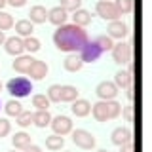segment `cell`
<instances>
[{
  "instance_id": "6da1fadb",
  "label": "cell",
  "mask_w": 152,
  "mask_h": 152,
  "mask_svg": "<svg viewBox=\"0 0 152 152\" xmlns=\"http://www.w3.org/2000/svg\"><path fill=\"white\" fill-rule=\"evenodd\" d=\"M88 40H89V36L84 31V27H78L74 23H70V25L65 23V25L57 27V31L53 32L55 48L59 51H66V53H78Z\"/></svg>"
},
{
  "instance_id": "7a4b0ae2",
  "label": "cell",
  "mask_w": 152,
  "mask_h": 152,
  "mask_svg": "<svg viewBox=\"0 0 152 152\" xmlns=\"http://www.w3.org/2000/svg\"><path fill=\"white\" fill-rule=\"evenodd\" d=\"M6 89H8V93L12 95V97L23 99V97H28V95H31L32 82L28 78H25V76H15V78H12L6 84Z\"/></svg>"
},
{
  "instance_id": "3957f363",
  "label": "cell",
  "mask_w": 152,
  "mask_h": 152,
  "mask_svg": "<svg viewBox=\"0 0 152 152\" xmlns=\"http://www.w3.org/2000/svg\"><path fill=\"white\" fill-rule=\"evenodd\" d=\"M110 53H112L114 63H118V65H129V61H131V46L127 44V42H122L120 40L118 44L112 46Z\"/></svg>"
},
{
  "instance_id": "277c9868",
  "label": "cell",
  "mask_w": 152,
  "mask_h": 152,
  "mask_svg": "<svg viewBox=\"0 0 152 152\" xmlns=\"http://www.w3.org/2000/svg\"><path fill=\"white\" fill-rule=\"evenodd\" d=\"M95 12H97V15H101L103 19H107V21H116V19H120V12H118L116 4L110 2V0H99L97 6H95Z\"/></svg>"
},
{
  "instance_id": "5b68a950",
  "label": "cell",
  "mask_w": 152,
  "mask_h": 152,
  "mask_svg": "<svg viewBox=\"0 0 152 152\" xmlns=\"http://www.w3.org/2000/svg\"><path fill=\"white\" fill-rule=\"evenodd\" d=\"M70 133H72V142L82 150H91L95 146V137L88 129H72Z\"/></svg>"
},
{
  "instance_id": "8992f818",
  "label": "cell",
  "mask_w": 152,
  "mask_h": 152,
  "mask_svg": "<svg viewBox=\"0 0 152 152\" xmlns=\"http://www.w3.org/2000/svg\"><path fill=\"white\" fill-rule=\"evenodd\" d=\"M78 55H80V59H82V63H95V61H99V57L103 55V51L99 50V46L95 44L93 40H88L86 46L78 51Z\"/></svg>"
},
{
  "instance_id": "52a82bcc",
  "label": "cell",
  "mask_w": 152,
  "mask_h": 152,
  "mask_svg": "<svg viewBox=\"0 0 152 152\" xmlns=\"http://www.w3.org/2000/svg\"><path fill=\"white\" fill-rule=\"evenodd\" d=\"M50 126H51V129H53L55 135H61V137L69 135V133L72 131V120H70L69 116H63V114H59V116L51 118Z\"/></svg>"
},
{
  "instance_id": "ba28073f",
  "label": "cell",
  "mask_w": 152,
  "mask_h": 152,
  "mask_svg": "<svg viewBox=\"0 0 152 152\" xmlns=\"http://www.w3.org/2000/svg\"><path fill=\"white\" fill-rule=\"evenodd\" d=\"M95 93H97V97L101 99V101H112V99H116V95H118V88H116L114 82L103 80V82L97 84Z\"/></svg>"
},
{
  "instance_id": "9c48e42d",
  "label": "cell",
  "mask_w": 152,
  "mask_h": 152,
  "mask_svg": "<svg viewBox=\"0 0 152 152\" xmlns=\"http://www.w3.org/2000/svg\"><path fill=\"white\" fill-rule=\"evenodd\" d=\"M4 50H6V53L13 55V57L23 55V51H25L23 38L21 36H10V38H6V40H4Z\"/></svg>"
},
{
  "instance_id": "30bf717a",
  "label": "cell",
  "mask_w": 152,
  "mask_h": 152,
  "mask_svg": "<svg viewBox=\"0 0 152 152\" xmlns=\"http://www.w3.org/2000/svg\"><path fill=\"white\" fill-rule=\"evenodd\" d=\"M127 34H129V27H127L126 23H122L120 19H116V21H110V23H108V27H107V36L122 40V38H126Z\"/></svg>"
},
{
  "instance_id": "8fae6325",
  "label": "cell",
  "mask_w": 152,
  "mask_h": 152,
  "mask_svg": "<svg viewBox=\"0 0 152 152\" xmlns=\"http://www.w3.org/2000/svg\"><path fill=\"white\" fill-rule=\"evenodd\" d=\"M66 19H69V12H65L61 6H55V8L48 10V21H50L51 25L61 27V25L66 23Z\"/></svg>"
},
{
  "instance_id": "7c38bea8",
  "label": "cell",
  "mask_w": 152,
  "mask_h": 152,
  "mask_svg": "<svg viewBox=\"0 0 152 152\" xmlns=\"http://www.w3.org/2000/svg\"><path fill=\"white\" fill-rule=\"evenodd\" d=\"M48 65L44 63V61H40V59H34L32 61V65H31V69H28V76H31L32 80H44L46 76H48Z\"/></svg>"
},
{
  "instance_id": "4fadbf2b",
  "label": "cell",
  "mask_w": 152,
  "mask_h": 152,
  "mask_svg": "<svg viewBox=\"0 0 152 152\" xmlns=\"http://www.w3.org/2000/svg\"><path fill=\"white\" fill-rule=\"evenodd\" d=\"M110 141H112V145H116V146H122V145H126V142H129L131 141L129 127H116V129H112Z\"/></svg>"
},
{
  "instance_id": "5bb4252c",
  "label": "cell",
  "mask_w": 152,
  "mask_h": 152,
  "mask_svg": "<svg viewBox=\"0 0 152 152\" xmlns=\"http://www.w3.org/2000/svg\"><path fill=\"white\" fill-rule=\"evenodd\" d=\"M70 110H72V114L76 118H86L89 112H91V103L86 101V99H76V101H72V107H70Z\"/></svg>"
},
{
  "instance_id": "9a60e30c",
  "label": "cell",
  "mask_w": 152,
  "mask_h": 152,
  "mask_svg": "<svg viewBox=\"0 0 152 152\" xmlns=\"http://www.w3.org/2000/svg\"><path fill=\"white\" fill-rule=\"evenodd\" d=\"M48 19V10L44 6H32L31 12H28V21L32 23V25H42V23H46Z\"/></svg>"
},
{
  "instance_id": "2e32d148",
  "label": "cell",
  "mask_w": 152,
  "mask_h": 152,
  "mask_svg": "<svg viewBox=\"0 0 152 152\" xmlns=\"http://www.w3.org/2000/svg\"><path fill=\"white\" fill-rule=\"evenodd\" d=\"M32 57H31V53L28 55H19V57H15V61H13V70L15 72H19V74H27L28 72V69H31V65H32Z\"/></svg>"
},
{
  "instance_id": "e0dca14e",
  "label": "cell",
  "mask_w": 152,
  "mask_h": 152,
  "mask_svg": "<svg viewBox=\"0 0 152 152\" xmlns=\"http://www.w3.org/2000/svg\"><path fill=\"white\" fill-rule=\"evenodd\" d=\"M63 66H65L66 72H78V70L84 66V63H82V59H80L78 53H69L66 59L63 61Z\"/></svg>"
},
{
  "instance_id": "ac0fdd59",
  "label": "cell",
  "mask_w": 152,
  "mask_h": 152,
  "mask_svg": "<svg viewBox=\"0 0 152 152\" xmlns=\"http://www.w3.org/2000/svg\"><path fill=\"white\" fill-rule=\"evenodd\" d=\"M12 145H13V148H17V150H23V148H27L28 145H32V139H31V135L25 131H19L13 135V139H12Z\"/></svg>"
},
{
  "instance_id": "d6986e66",
  "label": "cell",
  "mask_w": 152,
  "mask_h": 152,
  "mask_svg": "<svg viewBox=\"0 0 152 152\" xmlns=\"http://www.w3.org/2000/svg\"><path fill=\"white\" fill-rule=\"evenodd\" d=\"M80 97V91L76 86H61V101L63 103H72Z\"/></svg>"
},
{
  "instance_id": "ffe728a7",
  "label": "cell",
  "mask_w": 152,
  "mask_h": 152,
  "mask_svg": "<svg viewBox=\"0 0 152 152\" xmlns=\"http://www.w3.org/2000/svg\"><path fill=\"white\" fill-rule=\"evenodd\" d=\"M114 84H116L118 89H126L131 86V72L129 70H118L114 74Z\"/></svg>"
},
{
  "instance_id": "44dd1931",
  "label": "cell",
  "mask_w": 152,
  "mask_h": 152,
  "mask_svg": "<svg viewBox=\"0 0 152 152\" xmlns=\"http://www.w3.org/2000/svg\"><path fill=\"white\" fill-rule=\"evenodd\" d=\"M15 25V32H17V36H23V38H27V36H32V31H34V25H32L28 19H21V21H17V23H13Z\"/></svg>"
},
{
  "instance_id": "7402d4cb",
  "label": "cell",
  "mask_w": 152,
  "mask_h": 152,
  "mask_svg": "<svg viewBox=\"0 0 152 152\" xmlns=\"http://www.w3.org/2000/svg\"><path fill=\"white\" fill-rule=\"evenodd\" d=\"M91 114L97 122H107L108 120V114H107V101H99L91 104Z\"/></svg>"
},
{
  "instance_id": "603a6c76",
  "label": "cell",
  "mask_w": 152,
  "mask_h": 152,
  "mask_svg": "<svg viewBox=\"0 0 152 152\" xmlns=\"http://www.w3.org/2000/svg\"><path fill=\"white\" fill-rule=\"evenodd\" d=\"M72 23L78 27H88L89 23H91V13L88 12V10H76L74 15H72Z\"/></svg>"
},
{
  "instance_id": "cb8c5ba5",
  "label": "cell",
  "mask_w": 152,
  "mask_h": 152,
  "mask_svg": "<svg viewBox=\"0 0 152 152\" xmlns=\"http://www.w3.org/2000/svg\"><path fill=\"white\" fill-rule=\"evenodd\" d=\"M50 122H51V114L48 110L32 112V124H34L36 127H46V126H50Z\"/></svg>"
},
{
  "instance_id": "d4e9b609",
  "label": "cell",
  "mask_w": 152,
  "mask_h": 152,
  "mask_svg": "<svg viewBox=\"0 0 152 152\" xmlns=\"http://www.w3.org/2000/svg\"><path fill=\"white\" fill-rule=\"evenodd\" d=\"M65 146V139L61 135H50V137H46V148L48 150H51V152H57V150H61Z\"/></svg>"
},
{
  "instance_id": "484cf974",
  "label": "cell",
  "mask_w": 152,
  "mask_h": 152,
  "mask_svg": "<svg viewBox=\"0 0 152 152\" xmlns=\"http://www.w3.org/2000/svg\"><path fill=\"white\" fill-rule=\"evenodd\" d=\"M4 110H6V114L8 116H13V118H17L19 114L23 112V104L19 103V101H15V99H10V101L4 104Z\"/></svg>"
},
{
  "instance_id": "4316f807",
  "label": "cell",
  "mask_w": 152,
  "mask_h": 152,
  "mask_svg": "<svg viewBox=\"0 0 152 152\" xmlns=\"http://www.w3.org/2000/svg\"><path fill=\"white\" fill-rule=\"evenodd\" d=\"M50 99H48V95L44 93H36L34 97H32V107L36 108V110H48V107H50Z\"/></svg>"
},
{
  "instance_id": "83f0119b",
  "label": "cell",
  "mask_w": 152,
  "mask_h": 152,
  "mask_svg": "<svg viewBox=\"0 0 152 152\" xmlns=\"http://www.w3.org/2000/svg\"><path fill=\"white\" fill-rule=\"evenodd\" d=\"M23 46H25V51H28V53H36V51H40V40L34 36H27V38H23Z\"/></svg>"
},
{
  "instance_id": "f1b7e54d",
  "label": "cell",
  "mask_w": 152,
  "mask_h": 152,
  "mask_svg": "<svg viewBox=\"0 0 152 152\" xmlns=\"http://www.w3.org/2000/svg\"><path fill=\"white\" fill-rule=\"evenodd\" d=\"M93 42L99 46V50H101L103 53H104V51H110V50H112V46H114L112 38H110V36H107V34H99Z\"/></svg>"
},
{
  "instance_id": "f546056e",
  "label": "cell",
  "mask_w": 152,
  "mask_h": 152,
  "mask_svg": "<svg viewBox=\"0 0 152 152\" xmlns=\"http://www.w3.org/2000/svg\"><path fill=\"white\" fill-rule=\"evenodd\" d=\"M122 112V104L116 101V99H112V101H107V114H108V120H114V118H118Z\"/></svg>"
},
{
  "instance_id": "4dcf8cb0",
  "label": "cell",
  "mask_w": 152,
  "mask_h": 152,
  "mask_svg": "<svg viewBox=\"0 0 152 152\" xmlns=\"http://www.w3.org/2000/svg\"><path fill=\"white\" fill-rule=\"evenodd\" d=\"M13 27V17L10 15L8 12H2L0 10V31H10V28Z\"/></svg>"
},
{
  "instance_id": "1f68e13d",
  "label": "cell",
  "mask_w": 152,
  "mask_h": 152,
  "mask_svg": "<svg viewBox=\"0 0 152 152\" xmlns=\"http://www.w3.org/2000/svg\"><path fill=\"white\" fill-rule=\"evenodd\" d=\"M48 99H50V103H61V86L59 84H53L48 88Z\"/></svg>"
},
{
  "instance_id": "d6a6232c",
  "label": "cell",
  "mask_w": 152,
  "mask_h": 152,
  "mask_svg": "<svg viewBox=\"0 0 152 152\" xmlns=\"http://www.w3.org/2000/svg\"><path fill=\"white\" fill-rule=\"evenodd\" d=\"M15 120H17L15 124H17L19 127H28V126L32 124V112H31V110H23V112L15 118Z\"/></svg>"
},
{
  "instance_id": "836d02e7",
  "label": "cell",
  "mask_w": 152,
  "mask_h": 152,
  "mask_svg": "<svg viewBox=\"0 0 152 152\" xmlns=\"http://www.w3.org/2000/svg\"><path fill=\"white\" fill-rule=\"evenodd\" d=\"M114 4H116L120 15H127V13H131V10H133V0H116Z\"/></svg>"
},
{
  "instance_id": "e575fe53",
  "label": "cell",
  "mask_w": 152,
  "mask_h": 152,
  "mask_svg": "<svg viewBox=\"0 0 152 152\" xmlns=\"http://www.w3.org/2000/svg\"><path fill=\"white\" fill-rule=\"evenodd\" d=\"M59 6L65 12H76V10H80V6H82V0H61Z\"/></svg>"
},
{
  "instance_id": "d590c367",
  "label": "cell",
  "mask_w": 152,
  "mask_h": 152,
  "mask_svg": "<svg viewBox=\"0 0 152 152\" xmlns=\"http://www.w3.org/2000/svg\"><path fill=\"white\" fill-rule=\"evenodd\" d=\"M10 131H12V124H10L6 118H0V139L10 135Z\"/></svg>"
},
{
  "instance_id": "8d00e7d4",
  "label": "cell",
  "mask_w": 152,
  "mask_h": 152,
  "mask_svg": "<svg viewBox=\"0 0 152 152\" xmlns=\"http://www.w3.org/2000/svg\"><path fill=\"white\" fill-rule=\"evenodd\" d=\"M122 112H124V118H126L127 122H133V107H131V104H127Z\"/></svg>"
},
{
  "instance_id": "74e56055",
  "label": "cell",
  "mask_w": 152,
  "mask_h": 152,
  "mask_svg": "<svg viewBox=\"0 0 152 152\" xmlns=\"http://www.w3.org/2000/svg\"><path fill=\"white\" fill-rule=\"evenodd\" d=\"M6 4H10L12 8H23L27 4V0H6Z\"/></svg>"
},
{
  "instance_id": "f35d334b",
  "label": "cell",
  "mask_w": 152,
  "mask_h": 152,
  "mask_svg": "<svg viewBox=\"0 0 152 152\" xmlns=\"http://www.w3.org/2000/svg\"><path fill=\"white\" fill-rule=\"evenodd\" d=\"M120 152H133V142H126V145H122L120 146Z\"/></svg>"
},
{
  "instance_id": "ab89813d",
  "label": "cell",
  "mask_w": 152,
  "mask_h": 152,
  "mask_svg": "<svg viewBox=\"0 0 152 152\" xmlns=\"http://www.w3.org/2000/svg\"><path fill=\"white\" fill-rule=\"evenodd\" d=\"M23 152H42V148L38 145H28L27 148H23Z\"/></svg>"
},
{
  "instance_id": "60d3db41",
  "label": "cell",
  "mask_w": 152,
  "mask_h": 152,
  "mask_svg": "<svg viewBox=\"0 0 152 152\" xmlns=\"http://www.w3.org/2000/svg\"><path fill=\"white\" fill-rule=\"evenodd\" d=\"M126 89H127V99L131 101V99H133V89H131V86H129V88H126Z\"/></svg>"
},
{
  "instance_id": "b9f144b4",
  "label": "cell",
  "mask_w": 152,
  "mask_h": 152,
  "mask_svg": "<svg viewBox=\"0 0 152 152\" xmlns=\"http://www.w3.org/2000/svg\"><path fill=\"white\" fill-rule=\"evenodd\" d=\"M4 40H6V36H4V32L0 31V46H4Z\"/></svg>"
},
{
  "instance_id": "7bdbcfd3",
  "label": "cell",
  "mask_w": 152,
  "mask_h": 152,
  "mask_svg": "<svg viewBox=\"0 0 152 152\" xmlns=\"http://www.w3.org/2000/svg\"><path fill=\"white\" fill-rule=\"evenodd\" d=\"M4 6H6V0H0V10H2Z\"/></svg>"
},
{
  "instance_id": "ee69618b",
  "label": "cell",
  "mask_w": 152,
  "mask_h": 152,
  "mask_svg": "<svg viewBox=\"0 0 152 152\" xmlns=\"http://www.w3.org/2000/svg\"><path fill=\"white\" fill-rule=\"evenodd\" d=\"M97 152H108V150L107 148H101V150H97Z\"/></svg>"
},
{
  "instance_id": "f6af8a7d",
  "label": "cell",
  "mask_w": 152,
  "mask_h": 152,
  "mask_svg": "<svg viewBox=\"0 0 152 152\" xmlns=\"http://www.w3.org/2000/svg\"><path fill=\"white\" fill-rule=\"evenodd\" d=\"M0 91H2V82H0Z\"/></svg>"
},
{
  "instance_id": "bcb514c9",
  "label": "cell",
  "mask_w": 152,
  "mask_h": 152,
  "mask_svg": "<svg viewBox=\"0 0 152 152\" xmlns=\"http://www.w3.org/2000/svg\"><path fill=\"white\" fill-rule=\"evenodd\" d=\"M12 152H15V150H12Z\"/></svg>"
},
{
  "instance_id": "7dc6e473",
  "label": "cell",
  "mask_w": 152,
  "mask_h": 152,
  "mask_svg": "<svg viewBox=\"0 0 152 152\" xmlns=\"http://www.w3.org/2000/svg\"><path fill=\"white\" fill-rule=\"evenodd\" d=\"M66 152H69V150H66Z\"/></svg>"
}]
</instances>
